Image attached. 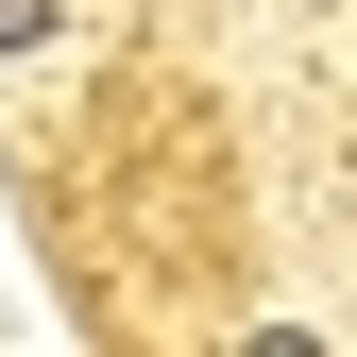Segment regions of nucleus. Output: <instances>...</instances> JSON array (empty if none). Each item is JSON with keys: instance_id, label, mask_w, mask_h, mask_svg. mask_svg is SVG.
Returning a JSON list of instances; mask_svg holds the SVG:
<instances>
[{"instance_id": "f257e3e1", "label": "nucleus", "mask_w": 357, "mask_h": 357, "mask_svg": "<svg viewBox=\"0 0 357 357\" xmlns=\"http://www.w3.org/2000/svg\"><path fill=\"white\" fill-rule=\"evenodd\" d=\"M0 52H52V0H0Z\"/></svg>"}]
</instances>
